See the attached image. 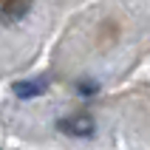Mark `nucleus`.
Here are the masks:
<instances>
[{
	"label": "nucleus",
	"instance_id": "1",
	"mask_svg": "<svg viewBox=\"0 0 150 150\" xmlns=\"http://www.w3.org/2000/svg\"><path fill=\"white\" fill-rule=\"evenodd\" d=\"M28 11V0H0V23H17Z\"/></svg>",
	"mask_w": 150,
	"mask_h": 150
},
{
	"label": "nucleus",
	"instance_id": "2",
	"mask_svg": "<svg viewBox=\"0 0 150 150\" xmlns=\"http://www.w3.org/2000/svg\"><path fill=\"white\" fill-rule=\"evenodd\" d=\"M45 91V79H25V82H14V93L20 99H28V96H40Z\"/></svg>",
	"mask_w": 150,
	"mask_h": 150
}]
</instances>
